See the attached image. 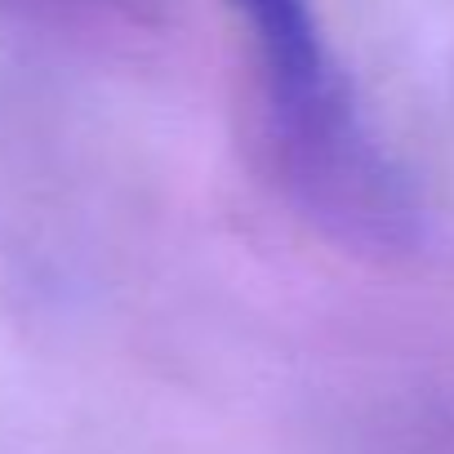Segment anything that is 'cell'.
Returning <instances> with one entry per match:
<instances>
[{"mask_svg": "<svg viewBox=\"0 0 454 454\" xmlns=\"http://www.w3.org/2000/svg\"><path fill=\"white\" fill-rule=\"evenodd\" d=\"M227 10L246 19L259 50L272 147L294 200L352 250H414V187L365 125L312 0H227Z\"/></svg>", "mask_w": 454, "mask_h": 454, "instance_id": "1", "label": "cell"}]
</instances>
